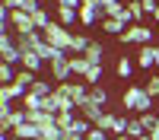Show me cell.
Returning <instances> with one entry per match:
<instances>
[{"instance_id": "1", "label": "cell", "mask_w": 159, "mask_h": 140, "mask_svg": "<svg viewBox=\"0 0 159 140\" xmlns=\"http://www.w3.org/2000/svg\"><path fill=\"white\" fill-rule=\"evenodd\" d=\"M121 102H124V111H134V115H147V111H153V96H150L140 83H130V86L124 89Z\"/></svg>"}, {"instance_id": "2", "label": "cell", "mask_w": 159, "mask_h": 140, "mask_svg": "<svg viewBox=\"0 0 159 140\" xmlns=\"http://www.w3.org/2000/svg\"><path fill=\"white\" fill-rule=\"evenodd\" d=\"M45 38L54 48H61V51H67L70 54V48H73V32L67 29V25H61V22H51L48 29H45Z\"/></svg>"}, {"instance_id": "3", "label": "cell", "mask_w": 159, "mask_h": 140, "mask_svg": "<svg viewBox=\"0 0 159 140\" xmlns=\"http://www.w3.org/2000/svg\"><path fill=\"white\" fill-rule=\"evenodd\" d=\"M153 29H150V25H140V22H134V25H127V29H124V35L121 38H118V42H121V45H150L153 42Z\"/></svg>"}, {"instance_id": "4", "label": "cell", "mask_w": 159, "mask_h": 140, "mask_svg": "<svg viewBox=\"0 0 159 140\" xmlns=\"http://www.w3.org/2000/svg\"><path fill=\"white\" fill-rule=\"evenodd\" d=\"M57 89H61V93L73 102V105H83V102L89 99V89H92V86H89L86 80H76V83H73V80H67V83H57Z\"/></svg>"}, {"instance_id": "5", "label": "cell", "mask_w": 159, "mask_h": 140, "mask_svg": "<svg viewBox=\"0 0 159 140\" xmlns=\"http://www.w3.org/2000/svg\"><path fill=\"white\" fill-rule=\"evenodd\" d=\"M51 80H54V86L57 83H67L70 76H73V70H70V54H64V57H57L54 64H51Z\"/></svg>"}, {"instance_id": "6", "label": "cell", "mask_w": 159, "mask_h": 140, "mask_svg": "<svg viewBox=\"0 0 159 140\" xmlns=\"http://www.w3.org/2000/svg\"><path fill=\"white\" fill-rule=\"evenodd\" d=\"M156 64H159L156 48H153V45H143V48L137 51V67H143L147 73H153V70H156Z\"/></svg>"}, {"instance_id": "7", "label": "cell", "mask_w": 159, "mask_h": 140, "mask_svg": "<svg viewBox=\"0 0 159 140\" xmlns=\"http://www.w3.org/2000/svg\"><path fill=\"white\" fill-rule=\"evenodd\" d=\"M13 137L16 140H42V127L32 124V121H22V124L13 127Z\"/></svg>"}, {"instance_id": "8", "label": "cell", "mask_w": 159, "mask_h": 140, "mask_svg": "<svg viewBox=\"0 0 159 140\" xmlns=\"http://www.w3.org/2000/svg\"><path fill=\"white\" fill-rule=\"evenodd\" d=\"M105 19V13H99V7H92V3H83L80 7V22L83 25H96Z\"/></svg>"}, {"instance_id": "9", "label": "cell", "mask_w": 159, "mask_h": 140, "mask_svg": "<svg viewBox=\"0 0 159 140\" xmlns=\"http://www.w3.org/2000/svg\"><path fill=\"white\" fill-rule=\"evenodd\" d=\"M42 7V0H3V10H22V13H35Z\"/></svg>"}, {"instance_id": "10", "label": "cell", "mask_w": 159, "mask_h": 140, "mask_svg": "<svg viewBox=\"0 0 159 140\" xmlns=\"http://www.w3.org/2000/svg\"><path fill=\"white\" fill-rule=\"evenodd\" d=\"M19 67H25V70H32V73H38L45 67V61L35 54V51H22V61H19Z\"/></svg>"}, {"instance_id": "11", "label": "cell", "mask_w": 159, "mask_h": 140, "mask_svg": "<svg viewBox=\"0 0 159 140\" xmlns=\"http://www.w3.org/2000/svg\"><path fill=\"white\" fill-rule=\"evenodd\" d=\"M99 25H102V32H105V35H115V38H121V35H124V29H127L121 19H108V16H105Z\"/></svg>"}, {"instance_id": "12", "label": "cell", "mask_w": 159, "mask_h": 140, "mask_svg": "<svg viewBox=\"0 0 159 140\" xmlns=\"http://www.w3.org/2000/svg\"><path fill=\"white\" fill-rule=\"evenodd\" d=\"M76 108H80V115H83V118H89V121H92V127H96V118L105 111V108H102V105H96L92 99H86L83 105H76Z\"/></svg>"}, {"instance_id": "13", "label": "cell", "mask_w": 159, "mask_h": 140, "mask_svg": "<svg viewBox=\"0 0 159 140\" xmlns=\"http://www.w3.org/2000/svg\"><path fill=\"white\" fill-rule=\"evenodd\" d=\"M54 13H57V16H54V22H61V25H67V29H70L73 22H80V13H76V10H67V7H57Z\"/></svg>"}, {"instance_id": "14", "label": "cell", "mask_w": 159, "mask_h": 140, "mask_svg": "<svg viewBox=\"0 0 159 140\" xmlns=\"http://www.w3.org/2000/svg\"><path fill=\"white\" fill-rule=\"evenodd\" d=\"M89 67H92V64L86 61V54H70V70H73V76H86Z\"/></svg>"}, {"instance_id": "15", "label": "cell", "mask_w": 159, "mask_h": 140, "mask_svg": "<svg viewBox=\"0 0 159 140\" xmlns=\"http://www.w3.org/2000/svg\"><path fill=\"white\" fill-rule=\"evenodd\" d=\"M42 105H45V96L32 93V89L22 96V108H25V111H42Z\"/></svg>"}, {"instance_id": "16", "label": "cell", "mask_w": 159, "mask_h": 140, "mask_svg": "<svg viewBox=\"0 0 159 140\" xmlns=\"http://www.w3.org/2000/svg\"><path fill=\"white\" fill-rule=\"evenodd\" d=\"M32 22H35V29H38V32H45V29H48V25L54 22V19H51V13H48L45 7H38V10L32 13Z\"/></svg>"}, {"instance_id": "17", "label": "cell", "mask_w": 159, "mask_h": 140, "mask_svg": "<svg viewBox=\"0 0 159 140\" xmlns=\"http://www.w3.org/2000/svg\"><path fill=\"white\" fill-rule=\"evenodd\" d=\"M115 73L121 76V80H130V73H134V61H130L127 54H121V57H118V64H115Z\"/></svg>"}, {"instance_id": "18", "label": "cell", "mask_w": 159, "mask_h": 140, "mask_svg": "<svg viewBox=\"0 0 159 140\" xmlns=\"http://www.w3.org/2000/svg\"><path fill=\"white\" fill-rule=\"evenodd\" d=\"M16 73H19V67H16V64H7V61H0V86L13 83V80H16Z\"/></svg>"}, {"instance_id": "19", "label": "cell", "mask_w": 159, "mask_h": 140, "mask_svg": "<svg viewBox=\"0 0 159 140\" xmlns=\"http://www.w3.org/2000/svg\"><path fill=\"white\" fill-rule=\"evenodd\" d=\"M102 57H105V48H102L99 42H89V48H86V61H89V64H102Z\"/></svg>"}, {"instance_id": "20", "label": "cell", "mask_w": 159, "mask_h": 140, "mask_svg": "<svg viewBox=\"0 0 159 140\" xmlns=\"http://www.w3.org/2000/svg\"><path fill=\"white\" fill-rule=\"evenodd\" d=\"M127 13H130V19H134V22H140V25H143V16H147L143 3H137V0H127Z\"/></svg>"}, {"instance_id": "21", "label": "cell", "mask_w": 159, "mask_h": 140, "mask_svg": "<svg viewBox=\"0 0 159 140\" xmlns=\"http://www.w3.org/2000/svg\"><path fill=\"white\" fill-rule=\"evenodd\" d=\"M89 42H92L89 35H73V48H70V54H86Z\"/></svg>"}, {"instance_id": "22", "label": "cell", "mask_w": 159, "mask_h": 140, "mask_svg": "<svg viewBox=\"0 0 159 140\" xmlns=\"http://www.w3.org/2000/svg\"><path fill=\"white\" fill-rule=\"evenodd\" d=\"M143 134H147V127H143V121H140V115H137V118H130V124H127V137H143Z\"/></svg>"}, {"instance_id": "23", "label": "cell", "mask_w": 159, "mask_h": 140, "mask_svg": "<svg viewBox=\"0 0 159 140\" xmlns=\"http://www.w3.org/2000/svg\"><path fill=\"white\" fill-rule=\"evenodd\" d=\"M83 80H86L89 86H99V80H102V64H92V67H89V73L83 76Z\"/></svg>"}, {"instance_id": "24", "label": "cell", "mask_w": 159, "mask_h": 140, "mask_svg": "<svg viewBox=\"0 0 159 140\" xmlns=\"http://www.w3.org/2000/svg\"><path fill=\"white\" fill-rule=\"evenodd\" d=\"M89 99L96 102V105H102V108H105V102H108V93H105L102 86H92V89H89Z\"/></svg>"}, {"instance_id": "25", "label": "cell", "mask_w": 159, "mask_h": 140, "mask_svg": "<svg viewBox=\"0 0 159 140\" xmlns=\"http://www.w3.org/2000/svg\"><path fill=\"white\" fill-rule=\"evenodd\" d=\"M127 124H130V118H127V115H118V118H115V127H111V134H115V137L127 134Z\"/></svg>"}, {"instance_id": "26", "label": "cell", "mask_w": 159, "mask_h": 140, "mask_svg": "<svg viewBox=\"0 0 159 140\" xmlns=\"http://www.w3.org/2000/svg\"><path fill=\"white\" fill-rule=\"evenodd\" d=\"M70 131H76V134H83V137H86V134L92 131V121H89V118H83V115H80V118L73 121V127H70Z\"/></svg>"}, {"instance_id": "27", "label": "cell", "mask_w": 159, "mask_h": 140, "mask_svg": "<svg viewBox=\"0 0 159 140\" xmlns=\"http://www.w3.org/2000/svg\"><path fill=\"white\" fill-rule=\"evenodd\" d=\"M143 89H147L153 99H159V73H150V80L143 83Z\"/></svg>"}, {"instance_id": "28", "label": "cell", "mask_w": 159, "mask_h": 140, "mask_svg": "<svg viewBox=\"0 0 159 140\" xmlns=\"http://www.w3.org/2000/svg\"><path fill=\"white\" fill-rule=\"evenodd\" d=\"M111 137H115V134H111V131H102V127H92V131L86 134V140H111Z\"/></svg>"}, {"instance_id": "29", "label": "cell", "mask_w": 159, "mask_h": 140, "mask_svg": "<svg viewBox=\"0 0 159 140\" xmlns=\"http://www.w3.org/2000/svg\"><path fill=\"white\" fill-rule=\"evenodd\" d=\"M57 7H67V10H76L80 13V7H83V0H54Z\"/></svg>"}, {"instance_id": "30", "label": "cell", "mask_w": 159, "mask_h": 140, "mask_svg": "<svg viewBox=\"0 0 159 140\" xmlns=\"http://www.w3.org/2000/svg\"><path fill=\"white\" fill-rule=\"evenodd\" d=\"M140 3H143V10H147L150 16H156V10H159V3H156V0H140Z\"/></svg>"}, {"instance_id": "31", "label": "cell", "mask_w": 159, "mask_h": 140, "mask_svg": "<svg viewBox=\"0 0 159 140\" xmlns=\"http://www.w3.org/2000/svg\"><path fill=\"white\" fill-rule=\"evenodd\" d=\"M61 140H86V137H83V134H76V131H64Z\"/></svg>"}, {"instance_id": "32", "label": "cell", "mask_w": 159, "mask_h": 140, "mask_svg": "<svg viewBox=\"0 0 159 140\" xmlns=\"http://www.w3.org/2000/svg\"><path fill=\"white\" fill-rule=\"evenodd\" d=\"M0 140H16V137H13V134H0Z\"/></svg>"}, {"instance_id": "33", "label": "cell", "mask_w": 159, "mask_h": 140, "mask_svg": "<svg viewBox=\"0 0 159 140\" xmlns=\"http://www.w3.org/2000/svg\"><path fill=\"white\" fill-rule=\"evenodd\" d=\"M111 140H134V137H127V134H121V137H111Z\"/></svg>"}, {"instance_id": "34", "label": "cell", "mask_w": 159, "mask_h": 140, "mask_svg": "<svg viewBox=\"0 0 159 140\" xmlns=\"http://www.w3.org/2000/svg\"><path fill=\"white\" fill-rule=\"evenodd\" d=\"M137 140H150V134H143V137H137Z\"/></svg>"}, {"instance_id": "35", "label": "cell", "mask_w": 159, "mask_h": 140, "mask_svg": "<svg viewBox=\"0 0 159 140\" xmlns=\"http://www.w3.org/2000/svg\"><path fill=\"white\" fill-rule=\"evenodd\" d=\"M156 54H159V45H156ZM156 70H159V64H156Z\"/></svg>"}, {"instance_id": "36", "label": "cell", "mask_w": 159, "mask_h": 140, "mask_svg": "<svg viewBox=\"0 0 159 140\" xmlns=\"http://www.w3.org/2000/svg\"><path fill=\"white\" fill-rule=\"evenodd\" d=\"M153 19H156V22H159V10H156V16H153Z\"/></svg>"}, {"instance_id": "37", "label": "cell", "mask_w": 159, "mask_h": 140, "mask_svg": "<svg viewBox=\"0 0 159 140\" xmlns=\"http://www.w3.org/2000/svg\"><path fill=\"white\" fill-rule=\"evenodd\" d=\"M83 3H96V0H83Z\"/></svg>"}, {"instance_id": "38", "label": "cell", "mask_w": 159, "mask_h": 140, "mask_svg": "<svg viewBox=\"0 0 159 140\" xmlns=\"http://www.w3.org/2000/svg\"><path fill=\"white\" fill-rule=\"evenodd\" d=\"M137 3H140V0H137Z\"/></svg>"}, {"instance_id": "39", "label": "cell", "mask_w": 159, "mask_h": 140, "mask_svg": "<svg viewBox=\"0 0 159 140\" xmlns=\"http://www.w3.org/2000/svg\"><path fill=\"white\" fill-rule=\"evenodd\" d=\"M156 115H159V111H156Z\"/></svg>"}]
</instances>
